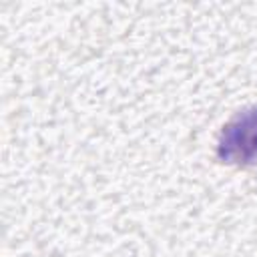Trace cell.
Segmentation results:
<instances>
[{"label": "cell", "mask_w": 257, "mask_h": 257, "mask_svg": "<svg viewBox=\"0 0 257 257\" xmlns=\"http://www.w3.org/2000/svg\"><path fill=\"white\" fill-rule=\"evenodd\" d=\"M217 155L231 165L257 163V108L239 112L223 126Z\"/></svg>", "instance_id": "cell-1"}]
</instances>
